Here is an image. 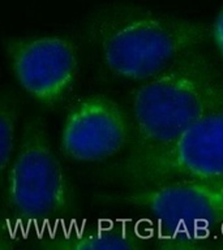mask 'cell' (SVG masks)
<instances>
[{
    "label": "cell",
    "instance_id": "cell-1",
    "mask_svg": "<svg viewBox=\"0 0 223 250\" xmlns=\"http://www.w3.org/2000/svg\"><path fill=\"white\" fill-rule=\"evenodd\" d=\"M222 109V69L200 50L184 55L133 93L128 159L159 150L202 117Z\"/></svg>",
    "mask_w": 223,
    "mask_h": 250
},
{
    "label": "cell",
    "instance_id": "cell-2",
    "mask_svg": "<svg viewBox=\"0 0 223 250\" xmlns=\"http://www.w3.org/2000/svg\"><path fill=\"white\" fill-rule=\"evenodd\" d=\"M86 33L113 76L144 82L200 50L210 27L140 7L113 5L95 13Z\"/></svg>",
    "mask_w": 223,
    "mask_h": 250
},
{
    "label": "cell",
    "instance_id": "cell-3",
    "mask_svg": "<svg viewBox=\"0 0 223 250\" xmlns=\"http://www.w3.org/2000/svg\"><path fill=\"white\" fill-rule=\"evenodd\" d=\"M73 208V193L46 126L31 117L4 177V210L9 219L30 226L62 218Z\"/></svg>",
    "mask_w": 223,
    "mask_h": 250
},
{
    "label": "cell",
    "instance_id": "cell-4",
    "mask_svg": "<svg viewBox=\"0 0 223 250\" xmlns=\"http://www.w3.org/2000/svg\"><path fill=\"white\" fill-rule=\"evenodd\" d=\"M121 173L133 187L223 177V109L202 117L159 150L127 159Z\"/></svg>",
    "mask_w": 223,
    "mask_h": 250
},
{
    "label": "cell",
    "instance_id": "cell-5",
    "mask_svg": "<svg viewBox=\"0 0 223 250\" xmlns=\"http://www.w3.org/2000/svg\"><path fill=\"white\" fill-rule=\"evenodd\" d=\"M134 188L103 198L140 207L176 228L180 236L195 241L223 223V177Z\"/></svg>",
    "mask_w": 223,
    "mask_h": 250
},
{
    "label": "cell",
    "instance_id": "cell-6",
    "mask_svg": "<svg viewBox=\"0 0 223 250\" xmlns=\"http://www.w3.org/2000/svg\"><path fill=\"white\" fill-rule=\"evenodd\" d=\"M4 48L20 86L45 107L58 105L73 89L78 76V55L69 39L8 38Z\"/></svg>",
    "mask_w": 223,
    "mask_h": 250
},
{
    "label": "cell",
    "instance_id": "cell-7",
    "mask_svg": "<svg viewBox=\"0 0 223 250\" xmlns=\"http://www.w3.org/2000/svg\"><path fill=\"white\" fill-rule=\"evenodd\" d=\"M132 140V121L121 105L105 95H89L67 113L60 150L70 160L99 162L123 151Z\"/></svg>",
    "mask_w": 223,
    "mask_h": 250
},
{
    "label": "cell",
    "instance_id": "cell-8",
    "mask_svg": "<svg viewBox=\"0 0 223 250\" xmlns=\"http://www.w3.org/2000/svg\"><path fill=\"white\" fill-rule=\"evenodd\" d=\"M140 240L119 230H97L55 240L43 245L47 249H137Z\"/></svg>",
    "mask_w": 223,
    "mask_h": 250
},
{
    "label": "cell",
    "instance_id": "cell-9",
    "mask_svg": "<svg viewBox=\"0 0 223 250\" xmlns=\"http://www.w3.org/2000/svg\"><path fill=\"white\" fill-rule=\"evenodd\" d=\"M0 125H1V172L5 173L13 158L16 125H17V102L12 93H4L0 104Z\"/></svg>",
    "mask_w": 223,
    "mask_h": 250
},
{
    "label": "cell",
    "instance_id": "cell-10",
    "mask_svg": "<svg viewBox=\"0 0 223 250\" xmlns=\"http://www.w3.org/2000/svg\"><path fill=\"white\" fill-rule=\"evenodd\" d=\"M210 35L217 50L223 58V9L215 17L214 22L210 27Z\"/></svg>",
    "mask_w": 223,
    "mask_h": 250
},
{
    "label": "cell",
    "instance_id": "cell-11",
    "mask_svg": "<svg viewBox=\"0 0 223 250\" xmlns=\"http://www.w3.org/2000/svg\"><path fill=\"white\" fill-rule=\"evenodd\" d=\"M218 248H223V244H221V245H218Z\"/></svg>",
    "mask_w": 223,
    "mask_h": 250
}]
</instances>
